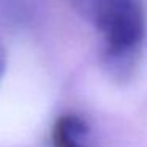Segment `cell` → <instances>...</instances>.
Segmentation results:
<instances>
[{"label": "cell", "mask_w": 147, "mask_h": 147, "mask_svg": "<svg viewBox=\"0 0 147 147\" xmlns=\"http://www.w3.org/2000/svg\"><path fill=\"white\" fill-rule=\"evenodd\" d=\"M5 68H7V54H5V48L2 45V40H0V78L3 76Z\"/></svg>", "instance_id": "3957f363"}, {"label": "cell", "mask_w": 147, "mask_h": 147, "mask_svg": "<svg viewBox=\"0 0 147 147\" xmlns=\"http://www.w3.org/2000/svg\"><path fill=\"white\" fill-rule=\"evenodd\" d=\"M78 13L95 27L103 62L115 76L138 63L147 33L144 0H73Z\"/></svg>", "instance_id": "6da1fadb"}, {"label": "cell", "mask_w": 147, "mask_h": 147, "mask_svg": "<svg viewBox=\"0 0 147 147\" xmlns=\"http://www.w3.org/2000/svg\"><path fill=\"white\" fill-rule=\"evenodd\" d=\"M54 147H89V125L78 114H63L52 127Z\"/></svg>", "instance_id": "7a4b0ae2"}]
</instances>
